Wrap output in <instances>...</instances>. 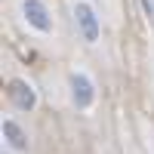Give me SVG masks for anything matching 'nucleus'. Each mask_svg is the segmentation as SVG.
Wrapping results in <instances>:
<instances>
[{"mask_svg":"<svg viewBox=\"0 0 154 154\" xmlns=\"http://www.w3.org/2000/svg\"><path fill=\"white\" fill-rule=\"evenodd\" d=\"M74 22L86 43H99V16L89 0H74Z\"/></svg>","mask_w":154,"mask_h":154,"instance_id":"nucleus-1","label":"nucleus"},{"mask_svg":"<svg viewBox=\"0 0 154 154\" xmlns=\"http://www.w3.org/2000/svg\"><path fill=\"white\" fill-rule=\"evenodd\" d=\"M22 12H25V22H28L34 31H40V34L53 31V16H49L43 0H22Z\"/></svg>","mask_w":154,"mask_h":154,"instance_id":"nucleus-2","label":"nucleus"},{"mask_svg":"<svg viewBox=\"0 0 154 154\" xmlns=\"http://www.w3.org/2000/svg\"><path fill=\"white\" fill-rule=\"evenodd\" d=\"M71 96H74V105L86 111V108H93V102H96V86L93 80L83 74V71H74L71 74Z\"/></svg>","mask_w":154,"mask_h":154,"instance_id":"nucleus-3","label":"nucleus"},{"mask_svg":"<svg viewBox=\"0 0 154 154\" xmlns=\"http://www.w3.org/2000/svg\"><path fill=\"white\" fill-rule=\"evenodd\" d=\"M9 99L16 102V108H22V111H34L37 108V93H34V86L28 80H12L9 83Z\"/></svg>","mask_w":154,"mask_h":154,"instance_id":"nucleus-4","label":"nucleus"},{"mask_svg":"<svg viewBox=\"0 0 154 154\" xmlns=\"http://www.w3.org/2000/svg\"><path fill=\"white\" fill-rule=\"evenodd\" d=\"M3 139L16 151H28V133H25L16 120H3Z\"/></svg>","mask_w":154,"mask_h":154,"instance_id":"nucleus-5","label":"nucleus"},{"mask_svg":"<svg viewBox=\"0 0 154 154\" xmlns=\"http://www.w3.org/2000/svg\"><path fill=\"white\" fill-rule=\"evenodd\" d=\"M142 3H145V9H148V16H154V3H151V0H142Z\"/></svg>","mask_w":154,"mask_h":154,"instance_id":"nucleus-6","label":"nucleus"}]
</instances>
